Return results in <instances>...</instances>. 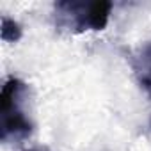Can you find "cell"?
Returning a JSON list of instances; mask_svg holds the SVG:
<instances>
[{"label": "cell", "mask_w": 151, "mask_h": 151, "mask_svg": "<svg viewBox=\"0 0 151 151\" xmlns=\"http://www.w3.org/2000/svg\"><path fill=\"white\" fill-rule=\"evenodd\" d=\"M132 68L146 94L151 98V41L144 43L132 57Z\"/></svg>", "instance_id": "3"}, {"label": "cell", "mask_w": 151, "mask_h": 151, "mask_svg": "<svg viewBox=\"0 0 151 151\" xmlns=\"http://www.w3.org/2000/svg\"><path fill=\"white\" fill-rule=\"evenodd\" d=\"M55 23L69 32L86 30H103L109 23L112 4L109 0H94V2H75L64 0L53 6Z\"/></svg>", "instance_id": "2"}, {"label": "cell", "mask_w": 151, "mask_h": 151, "mask_svg": "<svg viewBox=\"0 0 151 151\" xmlns=\"http://www.w3.org/2000/svg\"><path fill=\"white\" fill-rule=\"evenodd\" d=\"M30 100V91L25 82L11 77L0 93V139L2 142L27 139L34 123L27 110Z\"/></svg>", "instance_id": "1"}, {"label": "cell", "mask_w": 151, "mask_h": 151, "mask_svg": "<svg viewBox=\"0 0 151 151\" xmlns=\"http://www.w3.org/2000/svg\"><path fill=\"white\" fill-rule=\"evenodd\" d=\"M29 151H37V149H29Z\"/></svg>", "instance_id": "5"}, {"label": "cell", "mask_w": 151, "mask_h": 151, "mask_svg": "<svg viewBox=\"0 0 151 151\" xmlns=\"http://www.w3.org/2000/svg\"><path fill=\"white\" fill-rule=\"evenodd\" d=\"M0 36L6 43H16L22 37V27L9 16H2V27H0Z\"/></svg>", "instance_id": "4"}]
</instances>
